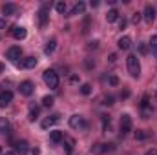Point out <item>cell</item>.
I'll list each match as a JSON object with an SVG mask.
<instances>
[{"mask_svg":"<svg viewBox=\"0 0 157 155\" xmlns=\"http://www.w3.org/2000/svg\"><path fill=\"white\" fill-rule=\"evenodd\" d=\"M117 46H119V49L126 51V49H130V47H132V39H130L128 35H124V37H121V39L117 40Z\"/></svg>","mask_w":157,"mask_h":155,"instance_id":"obj_15","label":"cell"},{"mask_svg":"<svg viewBox=\"0 0 157 155\" xmlns=\"http://www.w3.org/2000/svg\"><path fill=\"white\" fill-rule=\"evenodd\" d=\"M141 18H143V13H139V11H135V13L132 15V22H133V24H139Z\"/></svg>","mask_w":157,"mask_h":155,"instance_id":"obj_30","label":"cell"},{"mask_svg":"<svg viewBox=\"0 0 157 155\" xmlns=\"http://www.w3.org/2000/svg\"><path fill=\"white\" fill-rule=\"evenodd\" d=\"M152 113H154V108H152V104H150V97L144 95L143 100H141V115H143V119H150Z\"/></svg>","mask_w":157,"mask_h":155,"instance_id":"obj_4","label":"cell"},{"mask_svg":"<svg viewBox=\"0 0 157 155\" xmlns=\"http://www.w3.org/2000/svg\"><path fill=\"white\" fill-rule=\"evenodd\" d=\"M115 60H117V55H115V53H112V55H110V62H115Z\"/></svg>","mask_w":157,"mask_h":155,"instance_id":"obj_39","label":"cell"},{"mask_svg":"<svg viewBox=\"0 0 157 155\" xmlns=\"http://www.w3.org/2000/svg\"><path fill=\"white\" fill-rule=\"evenodd\" d=\"M143 18H144L148 24H152V22L155 20V7L148 4V6L144 7V11H143Z\"/></svg>","mask_w":157,"mask_h":155,"instance_id":"obj_10","label":"cell"},{"mask_svg":"<svg viewBox=\"0 0 157 155\" xmlns=\"http://www.w3.org/2000/svg\"><path fill=\"white\" fill-rule=\"evenodd\" d=\"M55 9H57L60 15H64V13L68 11V6H66V2H62V0H60V2H57V4H55Z\"/></svg>","mask_w":157,"mask_h":155,"instance_id":"obj_24","label":"cell"},{"mask_svg":"<svg viewBox=\"0 0 157 155\" xmlns=\"http://www.w3.org/2000/svg\"><path fill=\"white\" fill-rule=\"evenodd\" d=\"M70 80H71V82H73V84H75V82H78V77H77V75H73V77L70 78Z\"/></svg>","mask_w":157,"mask_h":155,"instance_id":"obj_41","label":"cell"},{"mask_svg":"<svg viewBox=\"0 0 157 155\" xmlns=\"http://www.w3.org/2000/svg\"><path fill=\"white\" fill-rule=\"evenodd\" d=\"M13 100V93L9 91V89H6V91H2L0 93V108H6V106H9V102Z\"/></svg>","mask_w":157,"mask_h":155,"instance_id":"obj_12","label":"cell"},{"mask_svg":"<svg viewBox=\"0 0 157 155\" xmlns=\"http://www.w3.org/2000/svg\"><path fill=\"white\" fill-rule=\"evenodd\" d=\"M126 66H128V73L132 75L133 78H137L141 75V64H139V59H137V55H128L126 57Z\"/></svg>","mask_w":157,"mask_h":155,"instance_id":"obj_1","label":"cell"},{"mask_svg":"<svg viewBox=\"0 0 157 155\" xmlns=\"http://www.w3.org/2000/svg\"><path fill=\"white\" fill-rule=\"evenodd\" d=\"M9 130V120L6 117H0V133H6Z\"/></svg>","mask_w":157,"mask_h":155,"instance_id":"obj_23","label":"cell"},{"mask_svg":"<svg viewBox=\"0 0 157 155\" xmlns=\"http://www.w3.org/2000/svg\"><path fill=\"white\" fill-rule=\"evenodd\" d=\"M90 6H91V7H99V2H97V0H91Z\"/></svg>","mask_w":157,"mask_h":155,"instance_id":"obj_38","label":"cell"},{"mask_svg":"<svg viewBox=\"0 0 157 155\" xmlns=\"http://www.w3.org/2000/svg\"><path fill=\"white\" fill-rule=\"evenodd\" d=\"M126 26H128V20H126V18H119V28H121V29H124Z\"/></svg>","mask_w":157,"mask_h":155,"instance_id":"obj_34","label":"cell"},{"mask_svg":"<svg viewBox=\"0 0 157 155\" xmlns=\"http://www.w3.org/2000/svg\"><path fill=\"white\" fill-rule=\"evenodd\" d=\"M106 20H108V22H115V20H119V11L117 9H110V11L106 13Z\"/></svg>","mask_w":157,"mask_h":155,"instance_id":"obj_22","label":"cell"},{"mask_svg":"<svg viewBox=\"0 0 157 155\" xmlns=\"http://www.w3.org/2000/svg\"><path fill=\"white\" fill-rule=\"evenodd\" d=\"M154 55H155V59H157V49H155V51H154Z\"/></svg>","mask_w":157,"mask_h":155,"instance_id":"obj_45","label":"cell"},{"mask_svg":"<svg viewBox=\"0 0 157 155\" xmlns=\"http://www.w3.org/2000/svg\"><path fill=\"white\" fill-rule=\"evenodd\" d=\"M55 47H57V40L55 39L48 40V44H46V47H44V53H46V55H51V53L55 51Z\"/></svg>","mask_w":157,"mask_h":155,"instance_id":"obj_20","label":"cell"},{"mask_svg":"<svg viewBox=\"0 0 157 155\" xmlns=\"http://www.w3.org/2000/svg\"><path fill=\"white\" fill-rule=\"evenodd\" d=\"M48 20H49V4H44L39 11V26L40 28H46Z\"/></svg>","mask_w":157,"mask_h":155,"instance_id":"obj_5","label":"cell"},{"mask_svg":"<svg viewBox=\"0 0 157 155\" xmlns=\"http://www.w3.org/2000/svg\"><path fill=\"white\" fill-rule=\"evenodd\" d=\"M112 150H113V144H102V142H97V144L91 146V153H95V155H102V153H106V152H112Z\"/></svg>","mask_w":157,"mask_h":155,"instance_id":"obj_8","label":"cell"},{"mask_svg":"<svg viewBox=\"0 0 157 155\" xmlns=\"http://www.w3.org/2000/svg\"><path fill=\"white\" fill-rule=\"evenodd\" d=\"M55 122H59V115H49V117H46V119L40 122V126H42L44 130H48V128H51Z\"/></svg>","mask_w":157,"mask_h":155,"instance_id":"obj_16","label":"cell"},{"mask_svg":"<svg viewBox=\"0 0 157 155\" xmlns=\"http://www.w3.org/2000/svg\"><path fill=\"white\" fill-rule=\"evenodd\" d=\"M18 91H20V95H24V97H31L33 91H35V86H33L31 80H24V82H20Z\"/></svg>","mask_w":157,"mask_h":155,"instance_id":"obj_6","label":"cell"},{"mask_svg":"<svg viewBox=\"0 0 157 155\" xmlns=\"http://www.w3.org/2000/svg\"><path fill=\"white\" fill-rule=\"evenodd\" d=\"M128 97H130V91H122L121 93V99H128Z\"/></svg>","mask_w":157,"mask_h":155,"instance_id":"obj_37","label":"cell"},{"mask_svg":"<svg viewBox=\"0 0 157 155\" xmlns=\"http://www.w3.org/2000/svg\"><path fill=\"white\" fill-rule=\"evenodd\" d=\"M28 152H29V144H28L26 141H18V142L15 144V153L26 155Z\"/></svg>","mask_w":157,"mask_h":155,"instance_id":"obj_13","label":"cell"},{"mask_svg":"<svg viewBox=\"0 0 157 155\" xmlns=\"http://www.w3.org/2000/svg\"><path fill=\"white\" fill-rule=\"evenodd\" d=\"M4 70H6V66H4V64L0 62V73H4Z\"/></svg>","mask_w":157,"mask_h":155,"instance_id":"obj_43","label":"cell"},{"mask_svg":"<svg viewBox=\"0 0 157 155\" xmlns=\"http://www.w3.org/2000/svg\"><path fill=\"white\" fill-rule=\"evenodd\" d=\"M20 57H22V49H20L18 46H13V47H9V49H7V59H9V60L17 62Z\"/></svg>","mask_w":157,"mask_h":155,"instance_id":"obj_11","label":"cell"},{"mask_svg":"<svg viewBox=\"0 0 157 155\" xmlns=\"http://www.w3.org/2000/svg\"><path fill=\"white\" fill-rule=\"evenodd\" d=\"M2 13H4L6 17H9V15H15V13H17V4H13V2H7V4H4V6H2Z\"/></svg>","mask_w":157,"mask_h":155,"instance_id":"obj_17","label":"cell"},{"mask_svg":"<svg viewBox=\"0 0 157 155\" xmlns=\"http://www.w3.org/2000/svg\"><path fill=\"white\" fill-rule=\"evenodd\" d=\"M0 28H6V20L4 18H0Z\"/></svg>","mask_w":157,"mask_h":155,"instance_id":"obj_42","label":"cell"},{"mask_svg":"<svg viewBox=\"0 0 157 155\" xmlns=\"http://www.w3.org/2000/svg\"><path fill=\"white\" fill-rule=\"evenodd\" d=\"M97 46H99V42H97V40H93V42H90V46H88V47H90V49H95Z\"/></svg>","mask_w":157,"mask_h":155,"instance_id":"obj_35","label":"cell"},{"mask_svg":"<svg viewBox=\"0 0 157 155\" xmlns=\"http://www.w3.org/2000/svg\"><path fill=\"white\" fill-rule=\"evenodd\" d=\"M108 82H110V86H119V78L115 75H110L108 77Z\"/></svg>","mask_w":157,"mask_h":155,"instance_id":"obj_33","label":"cell"},{"mask_svg":"<svg viewBox=\"0 0 157 155\" xmlns=\"http://www.w3.org/2000/svg\"><path fill=\"white\" fill-rule=\"evenodd\" d=\"M80 93H82V95H90V93H91V84H88V82L82 84V86H80Z\"/></svg>","mask_w":157,"mask_h":155,"instance_id":"obj_29","label":"cell"},{"mask_svg":"<svg viewBox=\"0 0 157 155\" xmlns=\"http://www.w3.org/2000/svg\"><path fill=\"white\" fill-rule=\"evenodd\" d=\"M22 66H24V68H28V70H33V68L37 66V59H35V57H28V59H24Z\"/></svg>","mask_w":157,"mask_h":155,"instance_id":"obj_21","label":"cell"},{"mask_svg":"<svg viewBox=\"0 0 157 155\" xmlns=\"http://www.w3.org/2000/svg\"><path fill=\"white\" fill-rule=\"evenodd\" d=\"M42 77H44V82H46V86L49 89H57L59 88V73L55 70H46Z\"/></svg>","mask_w":157,"mask_h":155,"instance_id":"obj_2","label":"cell"},{"mask_svg":"<svg viewBox=\"0 0 157 155\" xmlns=\"http://www.w3.org/2000/svg\"><path fill=\"white\" fill-rule=\"evenodd\" d=\"M146 155H157V150L155 148H150V150L146 152Z\"/></svg>","mask_w":157,"mask_h":155,"instance_id":"obj_36","label":"cell"},{"mask_svg":"<svg viewBox=\"0 0 157 155\" xmlns=\"http://www.w3.org/2000/svg\"><path fill=\"white\" fill-rule=\"evenodd\" d=\"M4 155H17V153H15V152H6Z\"/></svg>","mask_w":157,"mask_h":155,"instance_id":"obj_44","label":"cell"},{"mask_svg":"<svg viewBox=\"0 0 157 155\" xmlns=\"http://www.w3.org/2000/svg\"><path fill=\"white\" fill-rule=\"evenodd\" d=\"M148 46H150L154 51L157 49V35H152V37H150V44H148Z\"/></svg>","mask_w":157,"mask_h":155,"instance_id":"obj_31","label":"cell"},{"mask_svg":"<svg viewBox=\"0 0 157 155\" xmlns=\"http://www.w3.org/2000/svg\"><path fill=\"white\" fill-rule=\"evenodd\" d=\"M53 102H55V99H53V97H49V95H46V97L42 99V104H44L46 108H51V106H53Z\"/></svg>","mask_w":157,"mask_h":155,"instance_id":"obj_26","label":"cell"},{"mask_svg":"<svg viewBox=\"0 0 157 155\" xmlns=\"http://www.w3.org/2000/svg\"><path fill=\"white\" fill-rule=\"evenodd\" d=\"M62 144H64V153H66V155H71V153H73V148H75V139H73V137L64 135Z\"/></svg>","mask_w":157,"mask_h":155,"instance_id":"obj_9","label":"cell"},{"mask_svg":"<svg viewBox=\"0 0 157 155\" xmlns=\"http://www.w3.org/2000/svg\"><path fill=\"white\" fill-rule=\"evenodd\" d=\"M49 139H51V142L59 144V142H62V139H64V133H62L60 130H53V131L49 133Z\"/></svg>","mask_w":157,"mask_h":155,"instance_id":"obj_19","label":"cell"},{"mask_svg":"<svg viewBox=\"0 0 157 155\" xmlns=\"http://www.w3.org/2000/svg\"><path fill=\"white\" fill-rule=\"evenodd\" d=\"M31 155H40V150L39 148H33V150H31Z\"/></svg>","mask_w":157,"mask_h":155,"instance_id":"obj_40","label":"cell"},{"mask_svg":"<svg viewBox=\"0 0 157 155\" xmlns=\"http://www.w3.org/2000/svg\"><path fill=\"white\" fill-rule=\"evenodd\" d=\"M146 137H148V133H146L144 130H137V131H135V141H144Z\"/></svg>","mask_w":157,"mask_h":155,"instance_id":"obj_28","label":"cell"},{"mask_svg":"<svg viewBox=\"0 0 157 155\" xmlns=\"http://www.w3.org/2000/svg\"><path fill=\"white\" fill-rule=\"evenodd\" d=\"M11 35H13L17 40H24V39H26V35H28V31H26V28H22V26H17V28H13Z\"/></svg>","mask_w":157,"mask_h":155,"instance_id":"obj_14","label":"cell"},{"mask_svg":"<svg viewBox=\"0 0 157 155\" xmlns=\"http://www.w3.org/2000/svg\"><path fill=\"white\" fill-rule=\"evenodd\" d=\"M132 126H133L132 117L128 115V113H124V115L121 117V137H126L132 131Z\"/></svg>","mask_w":157,"mask_h":155,"instance_id":"obj_3","label":"cell"},{"mask_svg":"<svg viewBox=\"0 0 157 155\" xmlns=\"http://www.w3.org/2000/svg\"><path fill=\"white\" fill-rule=\"evenodd\" d=\"M139 53L141 55H148V44H139Z\"/></svg>","mask_w":157,"mask_h":155,"instance_id":"obj_32","label":"cell"},{"mask_svg":"<svg viewBox=\"0 0 157 155\" xmlns=\"http://www.w3.org/2000/svg\"><path fill=\"white\" fill-rule=\"evenodd\" d=\"M39 115H40V110L33 106V108L29 110V117H28V119H29V120H37V119H39Z\"/></svg>","mask_w":157,"mask_h":155,"instance_id":"obj_25","label":"cell"},{"mask_svg":"<svg viewBox=\"0 0 157 155\" xmlns=\"http://www.w3.org/2000/svg\"><path fill=\"white\" fill-rule=\"evenodd\" d=\"M84 9H86V4H84V2H77V4L73 6V9L70 11V15H68V17H75V15H82V13H84Z\"/></svg>","mask_w":157,"mask_h":155,"instance_id":"obj_18","label":"cell"},{"mask_svg":"<svg viewBox=\"0 0 157 155\" xmlns=\"http://www.w3.org/2000/svg\"><path fill=\"white\" fill-rule=\"evenodd\" d=\"M70 126L73 130H86V120L82 115H71L70 117Z\"/></svg>","mask_w":157,"mask_h":155,"instance_id":"obj_7","label":"cell"},{"mask_svg":"<svg viewBox=\"0 0 157 155\" xmlns=\"http://www.w3.org/2000/svg\"><path fill=\"white\" fill-rule=\"evenodd\" d=\"M102 104H104V106H113V104H115V97H112V95H106V97L102 99Z\"/></svg>","mask_w":157,"mask_h":155,"instance_id":"obj_27","label":"cell"}]
</instances>
